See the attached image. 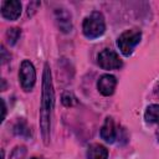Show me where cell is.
<instances>
[{"label":"cell","instance_id":"6da1fadb","mask_svg":"<svg viewBox=\"0 0 159 159\" xmlns=\"http://www.w3.org/2000/svg\"><path fill=\"white\" fill-rule=\"evenodd\" d=\"M53 106H55V91H53L52 76H51L50 66L46 62L42 73V93H41V107H40V128L45 144H48L50 142Z\"/></svg>","mask_w":159,"mask_h":159},{"label":"cell","instance_id":"7a4b0ae2","mask_svg":"<svg viewBox=\"0 0 159 159\" xmlns=\"http://www.w3.org/2000/svg\"><path fill=\"white\" fill-rule=\"evenodd\" d=\"M82 30H83V35L89 40L102 36L106 31V22L103 15L99 11L91 12L88 16L84 17L82 24Z\"/></svg>","mask_w":159,"mask_h":159},{"label":"cell","instance_id":"3957f363","mask_svg":"<svg viewBox=\"0 0 159 159\" xmlns=\"http://www.w3.org/2000/svg\"><path fill=\"white\" fill-rule=\"evenodd\" d=\"M142 39V32L137 29H132V30H125L124 32H122L117 40V46L120 50V52L124 56H130L132 52L134 51V48L137 47V45L140 42Z\"/></svg>","mask_w":159,"mask_h":159},{"label":"cell","instance_id":"277c9868","mask_svg":"<svg viewBox=\"0 0 159 159\" xmlns=\"http://www.w3.org/2000/svg\"><path fill=\"white\" fill-rule=\"evenodd\" d=\"M19 78H20L21 87L25 91L29 92L34 88L35 82H36V71H35L34 65L29 60H24L21 62L20 71H19Z\"/></svg>","mask_w":159,"mask_h":159},{"label":"cell","instance_id":"5b68a950","mask_svg":"<svg viewBox=\"0 0 159 159\" xmlns=\"http://www.w3.org/2000/svg\"><path fill=\"white\" fill-rule=\"evenodd\" d=\"M97 62L103 70H118L123 66L118 53L111 48H104L97 56Z\"/></svg>","mask_w":159,"mask_h":159},{"label":"cell","instance_id":"8992f818","mask_svg":"<svg viewBox=\"0 0 159 159\" xmlns=\"http://www.w3.org/2000/svg\"><path fill=\"white\" fill-rule=\"evenodd\" d=\"M21 15V2L17 0L4 1L1 5V16L6 20L15 21Z\"/></svg>","mask_w":159,"mask_h":159},{"label":"cell","instance_id":"52a82bcc","mask_svg":"<svg viewBox=\"0 0 159 159\" xmlns=\"http://www.w3.org/2000/svg\"><path fill=\"white\" fill-rule=\"evenodd\" d=\"M55 19H56V24L58 26V29L65 32L68 34L72 30V17L71 14L67 11V9L60 6L57 9H55Z\"/></svg>","mask_w":159,"mask_h":159},{"label":"cell","instance_id":"ba28073f","mask_svg":"<svg viewBox=\"0 0 159 159\" xmlns=\"http://www.w3.org/2000/svg\"><path fill=\"white\" fill-rule=\"evenodd\" d=\"M116 86H117V78L109 73L102 75L97 81V88H98L99 93L106 96V97L113 94Z\"/></svg>","mask_w":159,"mask_h":159},{"label":"cell","instance_id":"9c48e42d","mask_svg":"<svg viewBox=\"0 0 159 159\" xmlns=\"http://www.w3.org/2000/svg\"><path fill=\"white\" fill-rule=\"evenodd\" d=\"M118 132H117V127L114 124L113 118L107 117L104 119V123L101 128V137L103 140H106L107 143H114V140L117 139Z\"/></svg>","mask_w":159,"mask_h":159},{"label":"cell","instance_id":"30bf717a","mask_svg":"<svg viewBox=\"0 0 159 159\" xmlns=\"http://www.w3.org/2000/svg\"><path fill=\"white\" fill-rule=\"evenodd\" d=\"M87 159H108V150L102 144H92L88 147Z\"/></svg>","mask_w":159,"mask_h":159},{"label":"cell","instance_id":"8fae6325","mask_svg":"<svg viewBox=\"0 0 159 159\" xmlns=\"http://www.w3.org/2000/svg\"><path fill=\"white\" fill-rule=\"evenodd\" d=\"M144 119L149 124L159 125V104H150L147 107L144 113Z\"/></svg>","mask_w":159,"mask_h":159},{"label":"cell","instance_id":"7c38bea8","mask_svg":"<svg viewBox=\"0 0 159 159\" xmlns=\"http://www.w3.org/2000/svg\"><path fill=\"white\" fill-rule=\"evenodd\" d=\"M20 35H21V31L19 27H10L7 31H6V41L9 45H15L17 42V40L20 39Z\"/></svg>","mask_w":159,"mask_h":159},{"label":"cell","instance_id":"4fadbf2b","mask_svg":"<svg viewBox=\"0 0 159 159\" xmlns=\"http://www.w3.org/2000/svg\"><path fill=\"white\" fill-rule=\"evenodd\" d=\"M14 132L15 134L20 135V137H29L30 135V129L26 125V123L24 120H17V123L14 125Z\"/></svg>","mask_w":159,"mask_h":159},{"label":"cell","instance_id":"5bb4252c","mask_svg":"<svg viewBox=\"0 0 159 159\" xmlns=\"http://www.w3.org/2000/svg\"><path fill=\"white\" fill-rule=\"evenodd\" d=\"M27 155V149L24 145H17L15 147V149L11 152L10 158L9 159H26Z\"/></svg>","mask_w":159,"mask_h":159},{"label":"cell","instance_id":"9a60e30c","mask_svg":"<svg viewBox=\"0 0 159 159\" xmlns=\"http://www.w3.org/2000/svg\"><path fill=\"white\" fill-rule=\"evenodd\" d=\"M62 103H63V106H66V107H71V106H73V103H75V97H73L70 92H66V93L62 96Z\"/></svg>","mask_w":159,"mask_h":159},{"label":"cell","instance_id":"2e32d148","mask_svg":"<svg viewBox=\"0 0 159 159\" xmlns=\"http://www.w3.org/2000/svg\"><path fill=\"white\" fill-rule=\"evenodd\" d=\"M40 5H41V4H40L39 1H31V2L27 5V15H29V16H32V15L37 11V9H39Z\"/></svg>","mask_w":159,"mask_h":159},{"label":"cell","instance_id":"e0dca14e","mask_svg":"<svg viewBox=\"0 0 159 159\" xmlns=\"http://www.w3.org/2000/svg\"><path fill=\"white\" fill-rule=\"evenodd\" d=\"M1 60H2V63H5L7 61V58H6V50H5L4 46H1Z\"/></svg>","mask_w":159,"mask_h":159},{"label":"cell","instance_id":"ac0fdd59","mask_svg":"<svg viewBox=\"0 0 159 159\" xmlns=\"http://www.w3.org/2000/svg\"><path fill=\"white\" fill-rule=\"evenodd\" d=\"M1 103H2V120L5 119V114H6V106H5V101L2 99L1 101Z\"/></svg>","mask_w":159,"mask_h":159},{"label":"cell","instance_id":"d6986e66","mask_svg":"<svg viewBox=\"0 0 159 159\" xmlns=\"http://www.w3.org/2000/svg\"><path fill=\"white\" fill-rule=\"evenodd\" d=\"M1 81H2V91H4L5 89V81L4 80H1Z\"/></svg>","mask_w":159,"mask_h":159},{"label":"cell","instance_id":"ffe728a7","mask_svg":"<svg viewBox=\"0 0 159 159\" xmlns=\"http://www.w3.org/2000/svg\"><path fill=\"white\" fill-rule=\"evenodd\" d=\"M157 138H158V143H159V129H158V132H157Z\"/></svg>","mask_w":159,"mask_h":159},{"label":"cell","instance_id":"44dd1931","mask_svg":"<svg viewBox=\"0 0 159 159\" xmlns=\"http://www.w3.org/2000/svg\"><path fill=\"white\" fill-rule=\"evenodd\" d=\"M31 159H42V158H37V157H34V158H31Z\"/></svg>","mask_w":159,"mask_h":159},{"label":"cell","instance_id":"7402d4cb","mask_svg":"<svg viewBox=\"0 0 159 159\" xmlns=\"http://www.w3.org/2000/svg\"><path fill=\"white\" fill-rule=\"evenodd\" d=\"M158 93H159V87H158Z\"/></svg>","mask_w":159,"mask_h":159}]
</instances>
